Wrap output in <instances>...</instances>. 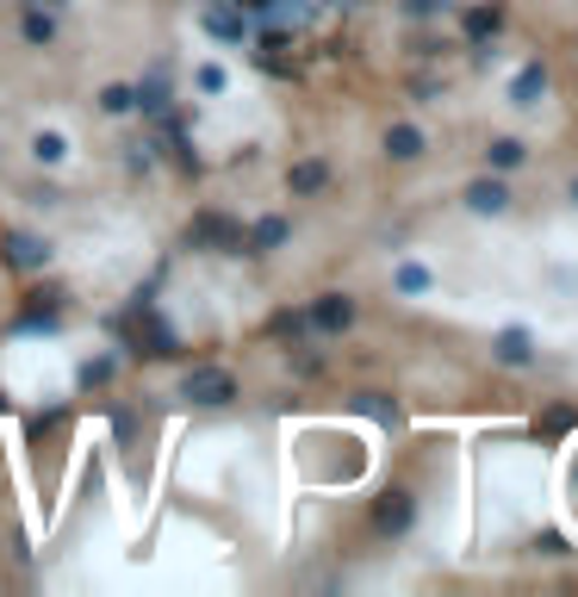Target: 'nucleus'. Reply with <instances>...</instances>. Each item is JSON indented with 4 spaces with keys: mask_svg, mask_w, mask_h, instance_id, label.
<instances>
[{
    "mask_svg": "<svg viewBox=\"0 0 578 597\" xmlns=\"http://www.w3.org/2000/svg\"><path fill=\"white\" fill-rule=\"evenodd\" d=\"M492 355H498L504 367H522L529 355H535V343H529V330H517V324H510V330H498V343H492Z\"/></svg>",
    "mask_w": 578,
    "mask_h": 597,
    "instance_id": "obj_8",
    "label": "nucleus"
},
{
    "mask_svg": "<svg viewBox=\"0 0 578 597\" xmlns=\"http://www.w3.org/2000/svg\"><path fill=\"white\" fill-rule=\"evenodd\" d=\"M385 156H392V162H417V156H424V131H417V125H392V131H385Z\"/></svg>",
    "mask_w": 578,
    "mask_h": 597,
    "instance_id": "obj_9",
    "label": "nucleus"
},
{
    "mask_svg": "<svg viewBox=\"0 0 578 597\" xmlns=\"http://www.w3.org/2000/svg\"><path fill=\"white\" fill-rule=\"evenodd\" d=\"M485 162H492V169H517V162H522V143H517V137H498V143L485 150Z\"/></svg>",
    "mask_w": 578,
    "mask_h": 597,
    "instance_id": "obj_18",
    "label": "nucleus"
},
{
    "mask_svg": "<svg viewBox=\"0 0 578 597\" xmlns=\"http://www.w3.org/2000/svg\"><path fill=\"white\" fill-rule=\"evenodd\" d=\"M498 25H504L498 7H473V13H466V38L485 44V38H498Z\"/></svg>",
    "mask_w": 578,
    "mask_h": 597,
    "instance_id": "obj_13",
    "label": "nucleus"
},
{
    "mask_svg": "<svg viewBox=\"0 0 578 597\" xmlns=\"http://www.w3.org/2000/svg\"><path fill=\"white\" fill-rule=\"evenodd\" d=\"M106 374H113V361H88V367H81V386H100Z\"/></svg>",
    "mask_w": 578,
    "mask_h": 597,
    "instance_id": "obj_23",
    "label": "nucleus"
},
{
    "mask_svg": "<svg viewBox=\"0 0 578 597\" xmlns=\"http://www.w3.org/2000/svg\"><path fill=\"white\" fill-rule=\"evenodd\" d=\"M324 181H330V169H324V162H299V169L287 174V187H292V193H317Z\"/></svg>",
    "mask_w": 578,
    "mask_h": 597,
    "instance_id": "obj_16",
    "label": "nucleus"
},
{
    "mask_svg": "<svg viewBox=\"0 0 578 597\" xmlns=\"http://www.w3.org/2000/svg\"><path fill=\"white\" fill-rule=\"evenodd\" d=\"M305 324H311V330H324V336H343V330L355 324V299H348V292H324V299L311 306Z\"/></svg>",
    "mask_w": 578,
    "mask_h": 597,
    "instance_id": "obj_4",
    "label": "nucleus"
},
{
    "mask_svg": "<svg viewBox=\"0 0 578 597\" xmlns=\"http://www.w3.org/2000/svg\"><path fill=\"white\" fill-rule=\"evenodd\" d=\"M137 106L150 118H169V69H150V76L137 81Z\"/></svg>",
    "mask_w": 578,
    "mask_h": 597,
    "instance_id": "obj_7",
    "label": "nucleus"
},
{
    "mask_svg": "<svg viewBox=\"0 0 578 597\" xmlns=\"http://www.w3.org/2000/svg\"><path fill=\"white\" fill-rule=\"evenodd\" d=\"M181 399H187V405H231L236 380L224 374V367H193L187 380H181Z\"/></svg>",
    "mask_w": 578,
    "mask_h": 597,
    "instance_id": "obj_2",
    "label": "nucleus"
},
{
    "mask_svg": "<svg viewBox=\"0 0 578 597\" xmlns=\"http://www.w3.org/2000/svg\"><path fill=\"white\" fill-rule=\"evenodd\" d=\"M280 243H287V218H262L250 231V250L243 255H268V250H280Z\"/></svg>",
    "mask_w": 578,
    "mask_h": 597,
    "instance_id": "obj_12",
    "label": "nucleus"
},
{
    "mask_svg": "<svg viewBox=\"0 0 578 597\" xmlns=\"http://www.w3.org/2000/svg\"><path fill=\"white\" fill-rule=\"evenodd\" d=\"M411 517H417V498H411V492H385V498L373 504V529H380V536H405Z\"/></svg>",
    "mask_w": 578,
    "mask_h": 597,
    "instance_id": "obj_5",
    "label": "nucleus"
},
{
    "mask_svg": "<svg viewBox=\"0 0 578 597\" xmlns=\"http://www.w3.org/2000/svg\"><path fill=\"white\" fill-rule=\"evenodd\" d=\"M398 287H405V292H424V287H429V274L417 268V262H405V268H398Z\"/></svg>",
    "mask_w": 578,
    "mask_h": 597,
    "instance_id": "obj_20",
    "label": "nucleus"
},
{
    "mask_svg": "<svg viewBox=\"0 0 578 597\" xmlns=\"http://www.w3.org/2000/svg\"><path fill=\"white\" fill-rule=\"evenodd\" d=\"M541 429H547V436H566V429H573V411H547V417H541Z\"/></svg>",
    "mask_w": 578,
    "mask_h": 597,
    "instance_id": "obj_21",
    "label": "nucleus"
},
{
    "mask_svg": "<svg viewBox=\"0 0 578 597\" xmlns=\"http://www.w3.org/2000/svg\"><path fill=\"white\" fill-rule=\"evenodd\" d=\"M466 206L479 218H498V213H510V187H504V181H473V187H466Z\"/></svg>",
    "mask_w": 578,
    "mask_h": 597,
    "instance_id": "obj_6",
    "label": "nucleus"
},
{
    "mask_svg": "<svg viewBox=\"0 0 578 597\" xmlns=\"http://www.w3.org/2000/svg\"><path fill=\"white\" fill-rule=\"evenodd\" d=\"M299 330H305V318H292V311H280V318H274V336H299Z\"/></svg>",
    "mask_w": 578,
    "mask_h": 597,
    "instance_id": "obj_22",
    "label": "nucleus"
},
{
    "mask_svg": "<svg viewBox=\"0 0 578 597\" xmlns=\"http://www.w3.org/2000/svg\"><path fill=\"white\" fill-rule=\"evenodd\" d=\"M20 32H25L32 44H50V38H57V25H50V13H44L38 0H32V7L20 13Z\"/></svg>",
    "mask_w": 578,
    "mask_h": 597,
    "instance_id": "obj_14",
    "label": "nucleus"
},
{
    "mask_svg": "<svg viewBox=\"0 0 578 597\" xmlns=\"http://www.w3.org/2000/svg\"><path fill=\"white\" fill-rule=\"evenodd\" d=\"M193 250H218V255H243L250 250V231L236 225L231 213H199L193 218V231H187Z\"/></svg>",
    "mask_w": 578,
    "mask_h": 597,
    "instance_id": "obj_1",
    "label": "nucleus"
},
{
    "mask_svg": "<svg viewBox=\"0 0 578 597\" xmlns=\"http://www.w3.org/2000/svg\"><path fill=\"white\" fill-rule=\"evenodd\" d=\"M62 156H69V143H62L57 131H44L38 137V162H62Z\"/></svg>",
    "mask_w": 578,
    "mask_h": 597,
    "instance_id": "obj_19",
    "label": "nucleus"
},
{
    "mask_svg": "<svg viewBox=\"0 0 578 597\" xmlns=\"http://www.w3.org/2000/svg\"><path fill=\"white\" fill-rule=\"evenodd\" d=\"M137 106V88H125V81H113V88H100V113H131Z\"/></svg>",
    "mask_w": 578,
    "mask_h": 597,
    "instance_id": "obj_17",
    "label": "nucleus"
},
{
    "mask_svg": "<svg viewBox=\"0 0 578 597\" xmlns=\"http://www.w3.org/2000/svg\"><path fill=\"white\" fill-rule=\"evenodd\" d=\"M355 411H367V417H373V424H398V405H392V399H385V392H361V399H355Z\"/></svg>",
    "mask_w": 578,
    "mask_h": 597,
    "instance_id": "obj_15",
    "label": "nucleus"
},
{
    "mask_svg": "<svg viewBox=\"0 0 578 597\" xmlns=\"http://www.w3.org/2000/svg\"><path fill=\"white\" fill-rule=\"evenodd\" d=\"M573 206H578V181H573Z\"/></svg>",
    "mask_w": 578,
    "mask_h": 597,
    "instance_id": "obj_24",
    "label": "nucleus"
},
{
    "mask_svg": "<svg viewBox=\"0 0 578 597\" xmlns=\"http://www.w3.org/2000/svg\"><path fill=\"white\" fill-rule=\"evenodd\" d=\"M541 94H547V69H541V62L517 69V81H510V100H517V106H535Z\"/></svg>",
    "mask_w": 578,
    "mask_h": 597,
    "instance_id": "obj_10",
    "label": "nucleus"
},
{
    "mask_svg": "<svg viewBox=\"0 0 578 597\" xmlns=\"http://www.w3.org/2000/svg\"><path fill=\"white\" fill-rule=\"evenodd\" d=\"M0 255H7V268H13V274H38L44 262H50V250H44V237H32V231H7Z\"/></svg>",
    "mask_w": 578,
    "mask_h": 597,
    "instance_id": "obj_3",
    "label": "nucleus"
},
{
    "mask_svg": "<svg viewBox=\"0 0 578 597\" xmlns=\"http://www.w3.org/2000/svg\"><path fill=\"white\" fill-rule=\"evenodd\" d=\"M206 32H212V38H224V44H236V38H243V13L224 0V7H212V13H206Z\"/></svg>",
    "mask_w": 578,
    "mask_h": 597,
    "instance_id": "obj_11",
    "label": "nucleus"
}]
</instances>
